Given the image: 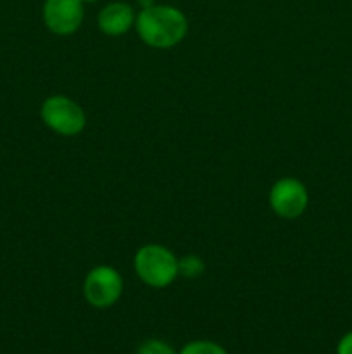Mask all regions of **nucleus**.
I'll return each instance as SVG.
<instances>
[{"label": "nucleus", "mask_w": 352, "mask_h": 354, "mask_svg": "<svg viewBox=\"0 0 352 354\" xmlns=\"http://www.w3.org/2000/svg\"><path fill=\"white\" fill-rule=\"evenodd\" d=\"M138 37L152 48H171L185 38L188 19L173 6H152L141 9L135 19Z\"/></svg>", "instance_id": "1"}, {"label": "nucleus", "mask_w": 352, "mask_h": 354, "mask_svg": "<svg viewBox=\"0 0 352 354\" xmlns=\"http://www.w3.org/2000/svg\"><path fill=\"white\" fill-rule=\"evenodd\" d=\"M135 272L145 286L164 289L178 277V259L161 244L141 245L133 259Z\"/></svg>", "instance_id": "2"}, {"label": "nucleus", "mask_w": 352, "mask_h": 354, "mask_svg": "<svg viewBox=\"0 0 352 354\" xmlns=\"http://www.w3.org/2000/svg\"><path fill=\"white\" fill-rule=\"evenodd\" d=\"M43 123L62 137H75L85 130L86 116L78 102L66 95H50L40 107Z\"/></svg>", "instance_id": "3"}, {"label": "nucleus", "mask_w": 352, "mask_h": 354, "mask_svg": "<svg viewBox=\"0 0 352 354\" xmlns=\"http://www.w3.org/2000/svg\"><path fill=\"white\" fill-rule=\"evenodd\" d=\"M83 294L93 308H110L123 294V279L113 266H95L86 275Z\"/></svg>", "instance_id": "4"}, {"label": "nucleus", "mask_w": 352, "mask_h": 354, "mask_svg": "<svg viewBox=\"0 0 352 354\" xmlns=\"http://www.w3.org/2000/svg\"><path fill=\"white\" fill-rule=\"evenodd\" d=\"M309 204V194H307L306 185L297 178L278 180L269 190V206L276 216L283 220H295Z\"/></svg>", "instance_id": "5"}, {"label": "nucleus", "mask_w": 352, "mask_h": 354, "mask_svg": "<svg viewBox=\"0 0 352 354\" xmlns=\"http://www.w3.org/2000/svg\"><path fill=\"white\" fill-rule=\"evenodd\" d=\"M85 16L81 0H45L43 23L52 33L72 35L79 30Z\"/></svg>", "instance_id": "6"}, {"label": "nucleus", "mask_w": 352, "mask_h": 354, "mask_svg": "<svg viewBox=\"0 0 352 354\" xmlns=\"http://www.w3.org/2000/svg\"><path fill=\"white\" fill-rule=\"evenodd\" d=\"M135 10L126 2H110L99 12V28L104 35L121 37L135 26Z\"/></svg>", "instance_id": "7"}, {"label": "nucleus", "mask_w": 352, "mask_h": 354, "mask_svg": "<svg viewBox=\"0 0 352 354\" xmlns=\"http://www.w3.org/2000/svg\"><path fill=\"white\" fill-rule=\"evenodd\" d=\"M204 270H206V266L199 256L188 254L178 259V275L185 277V279H199Z\"/></svg>", "instance_id": "8"}, {"label": "nucleus", "mask_w": 352, "mask_h": 354, "mask_svg": "<svg viewBox=\"0 0 352 354\" xmlns=\"http://www.w3.org/2000/svg\"><path fill=\"white\" fill-rule=\"evenodd\" d=\"M178 354H228L223 346L213 341H192L182 348Z\"/></svg>", "instance_id": "9"}, {"label": "nucleus", "mask_w": 352, "mask_h": 354, "mask_svg": "<svg viewBox=\"0 0 352 354\" xmlns=\"http://www.w3.org/2000/svg\"><path fill=\"white\" fill-rule=\"evenodd\" d=\"M137 354H176V351L168 342L159 341V339H148L138 348Z\"/></svg>", "instance_id": "10"}, {"label": "nucleus", "mask_w": 352, "mask_h": 354, "mask_svg": "<svg viewBox=\"0 0 352 354\" xmlns=\"http://www.w3.org/2000/svg\"><path fill=\"white\" fill-rule=\"evenodd\" d=\"M337 354H352V330L347 332V334L338 341Z\"/></svg>", "instance_id": "11"}, {"label": "nucleus", "mask_w": 352, "mask_h": 354, "mask_svg": "<svg viewBox=\"0 0 352 354\" xmlns=\"http://www.w3.org/2000/svg\"><path fill=\"white\" fill-rule=\"evenodd\" d=\"M138 3H140L141 9H147V7L155 6V0H138Z\"/></svg>", "instance_id": "12"}, {"label": "nucleus", "mask_w": 352, "mask_h": 354, "mask_svg": "<svg viewBox=\"0 0 352 354\" xmlns=\"http://www.w3.org/2000/svg\"><path fill=\"white\" fill-rule=\"evenodd\" d=\"M83 3H95V2H99V0H81Z\"/></svg>", "instance_id": "13"}]
</instances>
